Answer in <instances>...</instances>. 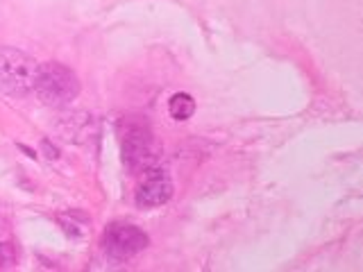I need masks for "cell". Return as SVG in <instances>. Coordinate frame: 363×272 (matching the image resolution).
I'll use <instances>...</instances> for the list:
<instances>
[{
    "instance_id": "obj_7",
    "label": "cell",
    "mask_w": 363,
    "mask_h": 272,
    "mask_svg": "<svg viewBox=\"0 0 363 272\" xmlns=\"http://www.w3.org/2000/svg\"><path fill=\"white\" fill-rule=\"evenodd\" d=\"M16 264V252L9 243H0V270H9Z\"/></svg>"
},
{
    "instance_id": "obj_4",
    "label": "cell",
    "mask_w": 363,
    "mask_h": 272,
    "mask_svg": "<svg viewBox=\"0 0 363 272\" xmlns=\"http://www.w3.org/2000/svg\"><path fill=\"white\" fill-rule=\"evenodd\" d=\"M170 198H173V181H170V177L164 170H150L139 184V188H136L134 202L141 209H155L166 204Z\"/></svg>"
},
{
    "instance_id": "obj_6",
    "label": "cell",
    "mask_w": 363,
    "mask_h": 272,
    "mask_svg": "<svg viewBox=\"0 0 363 272\" xmlns=\"http://www.w3.org/2000/svg\"><path fill=\"white\" fill-rule=\"evenodd\" d=\"M168 111L175 120H189L196 111V100L189 94H175L168 102Z\"/></svg>"
},
{
    "instance_id": "obj_3",
    "label": "cell",
    "mask_w": 363,
    "mask_h": 272,
    "mask_svg": "<svg viewBox=\"0 0 363 272\" xmlns=\"http://www.w3.org/2000/svg\"><path fill=\"white\" fill-rule=\"evenodd\" d=\"M150 238L141 230V227L130 222H111L105 236H102V245L105 252L113 259H132L147 247Z\"/></svg>"
},
{
    "instance_id": "obj_5",
    "label": "cell",
    "mask_w": 363,
    "mask_h": 272,
    "mask_svg": "<svg viewBox=\"0 0 363 272\" xmlns=\"http://www.w3.org/2000/svg\"><path fill=\"white\" fill-rule=\"evenodd\" d=\"M150 132L143 125H130L128 134L123 136V154H125V164L130 168H139L147 162L150 157Z\"/></svg>"
},
{
    "instance_id": "obj_1",
    "label": "cell",
    "mask_w": 363,
    "mask_h": 272,
    "mask_svg": "<svg viewBox=\"0 0 363 272\" xmlns=\"http://www.w3.org/2000/svg\"><path fill=\"white\" fill-rule=\"evenodd\" d=\"M34 91H37L43 105L62 109L73 105V100L79 96V79L68 66L60 62H45L39 64Z\"/></svg>"
},
{
    "instance_id": "obj_2",
    "label": "cell",
    "mask_w": 363,
    "mask_h": 272,
    "mask_svg": "<svg viewBox=\"0 0 363 272\" xmlns=\"http://www.w3.org/2000/svg\"><path fill=\"white\" fill-rule=\"evenodd\" d=\"M39 64L23 50L0 45V91L11 98H26L34 91Z\"/></svg>"
}]
</instances>
